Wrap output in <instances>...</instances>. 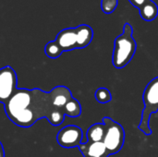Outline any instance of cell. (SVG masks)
I'll use <instances>...</instances> for the list:
<instances>
[{
  "mask_svg": "<svg viewBox=\"0 0 158 157\" xmlns=\"http://www.w3.org/2000/svg\"><path fill=\"white\" fill-rule=\"evenodd\" d=\"M106 134V126L104 123H95L92 125L86 133L87 142L90 143H97L103 142Z\"/></svg>",
  "mask_w": 158,
  "mask_h": 157,
  "instance_id": "cell-11",
  "label": "cell"
},
{
  "mask_svg": "<svg viewBox=\"0 0 158 157\" xmlns=\"http://www.w3.org/2000/svg\"><path fill=\"white\" fill-rule=\"evenodd\" d=\"M95 99L100 104H107L112 100V94L107 88H98L95 92Z\"/></svg>",
  "mask_w": 158,
  "mask_h": 157,
  "instance_id": "cell-14",
  "label": "cell"
},
{
  "mask_svg": "<svg viewBox=\"0 0 158 157\" xmlns=\"http://www.w3.org/2000/svg\"><path fill=\"white\" fill-rule=\"evenodd\" d=\"M81 114V105L80 102L72 98L66 105L65 107V115L69 116L70 118H78Z\"/></svg>",
  "mask_w": 158,
  "mask_h": 157,
  "instance_id": "cell-12",
  "label": "cell"
},
{
  "mask_svg": "<svg viewBox=\"0 0 158 157\" xmlns=\"http://www.w3.org/2000/svg\"><path fill=\"white\" fill-rule=\"evenodd\" d=\"M94 38V31L87 24H81L76 28L64 29L58 32L56 43L63 52L87 47Z\"/></svg>",
  "mask_w": 158,
  "mask_h": 157,
  "instance_id": "cell-3",
  "label": "cell"
},
{
  "mask_svg": "<svg viewBox=\"0 0 158 157\" xmlns=\"http://www.w3.org/2000/svg\"><path fill=\"white\" fill-rule=\"evenodd\" d=\"M44 53L49 58L55 59L59 57L62 55L63 51L61 50L59 45L56 43V41H51L46 43L44 47Z\"/></svg>",
  "mask_w": 158,
  "mask_h": 157,
  "instance_id": "cell-13",
  "label": "cell"
},
{
  "mask_svg": "<svg viewBox=\"0 0 158 157\" xmlns=\"http://www.w3.org/2000/svg\"><path fill=\"white\" fill-rule=\"evenodd\" d=\"M80 152L83 157H108V154L103 142L97 143H82L79 147Z\"/></svg>",
  "mask_w": 158,
  "mask_h": 157,
  "instance_id": "cell-10",
  "label": "cell"
},
{
  "mask_svg": "<svg viewBox=\"0 0 158 157\" xmlns=\"http://www.w3.org/2000/svg\"><path fill=\"white\" fill-rule=\"evenodd\" d=\"M131 5L137 7L140 15L145 21H153L158 15L157 5L153 0H129Z\"/></svg>",
  "mask_w": 158,
  "mask_h": 157,
  "instance_id": "cell-9",
  "label": "cell"
},
{
  "mask_svg": "<svg viewBox=\"0 0 158 157\" xmlns=\"http://www.w3.org/2000/svg\"><path fill=\"white\" fill-rule=\"evenodd\" d=\"M4 109L10 121L20 128H30L44 118L51 125L59 126L65 118V115L53 106L50 93L39 88L18 89L4 105Z\"/></svg>",
  "mask_w": 158,
  "mask_h": 157,
  "instance_id": "cell-1",
  "label": "cell"
},
{
  "mask_svg": "<svg viewBox=\"0 0 158 157\" xmlns=\"http://www.w3.org/2000/svg\"><path fill=\"white\" fill-rule=\"evenodd\" d=\"M118 5V0H102L101 8L105 14H111Z\"/></svg>",
  "mask_w": 158,
  "mask_h": 157,
  "instance_id": "cell-15",
  "label": "cell"
},
{
  "mask_svg": "<svg viewBox=\"0 0 158 157\" xmlns=\"http://www.w3.org/2000/svg\"><path fill=\"white\" fill-rule=\"evenodd\" d=\"M103 123L106 126V134L103 143L110 155L118 154L125 143V130L119 123L109 117H105Z\"/></svg>",
  "mask_w": 158,
  "mask_h": 157,
  "instance_id": "cell-5",
  "label": "cell"
},
{
  "mask_svg": "<svg viewBox=\"0 0 158 157\" xmlns=\"http://www.w3.org/2000/svg\"><path fill=\"white\" fill-rule=\"evenodd\" d=\"M0 157H5V151H4V147L1 142H0Z\"/></svg>",
  "mask_w": 158,
  "mask_h": 157,
  "instance_id": "cell-16",
  "label": "cell"
},
{
  "mask_svg": "<svg viewBox=\"0 0 158 157\" xmlns=\"http://www.w3.org/2000/svg\"><path fill=\"white\" fill-rule=\"evenodd\" d=\"M49 93L51 95L52 105L55 109L59 112H62L65 115V107L67 104L73 98L70 90L66 86L59 85L53 88Z\"/></svg>",
  "mask_w": 158,
  "mask_h": 157,
  "instance_id": "cell-8",
  "label": "cell"
},
{
  "mask_svg": "<svg viewBox=\"0 0 158 157\" xmlns=\"http://www.w3.org/2000/svg\"><path fill=\"white\" fill-rule=\"evenodd\" d=\"M143 101L144 105L138 129L149 136L153 133L150 127L151 116L158 111V77L154 78L146 85L143 94Z\"/></svg>",
  "mask_w": 158,
  "mask_h": 157,
  "instance_id": "cell-4",
  "label": "cell"
},
{
  "mask_svg": "<svg viewBox=\"0 0 158 157\" xmlns=\"http://www.w3.org/2000/svg\"><path fill=\"white\" fill-rule=\"evenodd\" d=\"M18 78L16 71L9 66L0 68V103L6 104L17 92Z\"/></svg>",
  "mask_w": 158,
  "mask_h": 157,
  "instance_id": "cell-6",
  "label": "cell"
},
{
  "mask_svg": "<svg viewBox=\"0 0 158 157\" xmlns=\"http://www.w3.org/2000/svg\"><path fill=\"white\" fill-rule=\"evenodd\" d=\"M132 26L126 22L124 24L122 34L118 35L115 40V46L112 55V64L114 68L121 69L125 68L133 58L136 49L137 43L134 40Z\"/></svg>",
  "mask_w": 158,
  "mask_h": 157,
  "instance_id": "cell-2",
  "label": "cell"
},
{
  "mask_svg": "<svg viewBox=\"0 0 158 157\" xmlns=\"http://www.w3.org/2000/svg\"><path fill=\"white\" fill-rule=\"evenodd\" d=\"M82 137L83 133L80 127L68 125L58 131L56 142L63 148H74L82 143Z\"/></svg>",
  "mask_w": 158,
  "mask_h": 157,
  "instance_id": "cell-7",
  "label": "cell"
}]
</instances>
